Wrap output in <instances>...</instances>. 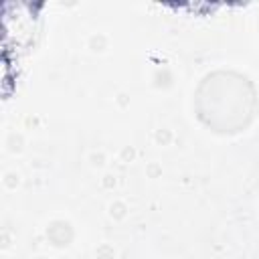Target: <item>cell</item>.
<instances>
[{
	"instance_id": "1",
	"label": "cell",
	"mask_w": 259,
	"mask_h": 259,
	"mask_svg": "<svg viewBox=\"0 0 259 259\" xmlns=\"http://www.w3.org/2000/svg\"><path fill=\"white\" fill-rule=\"evenodd\" d=\"M253 107H255L253 87L245 77H239L229 99H223L212 75H208L202 81L196 93L198 117L208 127H214V132H223V134L241 132L249 123L253 115Z\"/></svg>"
}]
</instances>
